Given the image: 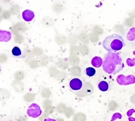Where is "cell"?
Wrapping results in <instances>:
<instances>
[{"label":"cell","mask_w":135,"mask_h":121,"mask_svg":"<svg viewBox=\"0 0 135 121\" xmlns=\"http://www.w3.org/2000/svg\"><path fill=\"white\" fill-rule=\"evenodd\" d=\"M91 63L93 66L95 67V68H98L102 65L103 61L101 57H95L91 59Z\"/></svg>","instance_id":"8"},{"label":"cell","mask_w":135,"mask_h":121,"mask_svg":"<svg viewBox=\"0 0 135 121\" xmlns=\"http://www.w3.org/2000/svg\"><path fill=\"white\" fill-rule=\"evenodd\" d=\"M22 17L25 21H31L35 17V14L33 11L30 10H25L22 13Z\"/></svg>","instance_id":"7"},{"label":"cell","mask_w":135,"mask_h":121,"mask_svg":"<svg viewBox=\"0 0 135 121\" xmlns=\"http://www.w3.org/2000/svg\"><path fill=\"white\" fill-rule=\"evenodd\" d=\"M98 87L99 90L102 92H106L109 90V85L107 81H101L98 83Z\"/></svg>","instance_id":"10"},{"label":"cell","mask_w":135,"mask_h":121,"mask_svg":"<svg viewBox=\"0 0 135 121\" xmlns=\"http://www.w3.org/2000/svg\"><path fill=\"white\" fill-rule=\"evenodd\" d=\"M116 80L119 85H128L135 83V77L132 75L127 76L123 75H120L117 77Z\"/></svg>","instance_id":"3"},{"label":"cell","mask_w":135,"mask_h":121,"mask_svg":"<svg viewBox=\"0 0 135 121\" xmlns=\"http://www.w3.org/2000/svg\"><path fill=\"white\" fill-rule=\"evenodd\" d=\"M121 117H122V115H121L120 113H115L114 115H113V117H112L111 121H115V120L117 118L121 119Z\"/></svg>","instance_id":"15"},{"label":"cell","mask_w":135,"mask_h":121,"mask_svg":"<svg viewBox=\"0 0 135 121\" xmlns=\"http://www.w3.org/2000/svg\"><path fill=\"white\" fill-rule=\"evenodd\" d=\"M125 46V41L118 34H112L105 38L102 46L108 52H117L121 50Z\"/></svg>","instance_id":"2"},{"label":"cell","mask_w":135,"mask_h":121,"mask_svg":"<svg viewBox=\"0 0 135 121\" xmlns=\"http://www.w3.org/2000/svg\"><path fill=\"white\" fill-rule=\"evenodd\" d=\"M44 121H56L55 119H52V118H46L45 119Z\"/></svg>","instance_id":"16"},{"label":"cell","mask_w":135,"mask_h":121,"mask_svg":"<svg viewBox=\"0 0 135 121\" xmlns=\"http://www.w3.org/2000/svg\"><path fill=\"white\" fill-rule=\"evenodd\" d=\"M41 113H42V111L40 109V107L36 103L31 104L28 107L27 111V115L30 117L33 118H36L38 117L41 115Z\"/></svg>","instance_id":"4"},{"label":"cell","mask_w":135,"mask_h":121,"mask_svg":"<svg viewBox=\"0 0 135 121\" xmlns=\"http://www.w3.org/2000/svg\"><path fill=\"white\" fill-rule=\"evenodd\" d=\"M127 39L130 42L135 40V27L131 28L127 34Z\"/></svg>","instance_id":"9"},{"label":"cell","mask_w":135,"mask_h":121,"mask_svg":"<svg viewBox=\"0 0 135 121\" xmlns=\"http://www.w3.org/2000/svg\"><path fill=\"white\" fill-rule=\"evenodd\" d=\"M124 68V63L120 53L109 52L104 57L102 68L109 75H115Z\"/></svg>","instance_id":"1"},{"label":"cell","mask_w":135,"mask_h":121,"mask_svg":"<svg viewBox=\"0 0 135 121\" xmlns=\"http://www.w3.org/2000/svg\"><path fill=\"white\" fill-rule=\"evenodd\" d=\"M85 73H86V75L88 76H89V77H93V76H94L95 75L96 71L95 69L93 68L89 67V68L86 69Z\"/></svg>","instance_id":"11"},{"label":"cell","mask_w":135,"mask_h":121,"mask_svg":"<svg viewBox=\"0 0 135 121\" xmlns=\"http://www.w3.org/2000/svg\"><path fill=\"white\" fill-rule=\"evenodd\" d=\"M70 87L74 91H79L82 88L83 83L81 80L78 78L72 79L70 82Z\"/></svg>","instance_id":"5"},{"label":"cell","mask_w":135,"mask_h":121,"mask_svg":"<svg viewBox=\"0 0 135 121\" xmlns=\"http://www.w3.org/2000/svg\"><path fill=\"white\" fill-rule=\"evenodd\" d=\"M12 35L10 32L6 31H0V40L1 42H7L11 40Z\"/></svg>","instance_id":"6"},{"label":"cell","mask_w":135,"mask_h":121,"mask_svg":"<svg viewBox=\"0 0 135 121\" xmlns=\"http://www.w3.org/2000/svg\"><path fill=\"white\" fill-rule=\"evenodd\" d=\"M12 54L15 57H20L22 54L20 49L17 46H16L14 47V48H13L12 50Z\"/></svg>","instance_id":"12"},{"label":"cell","mask_w":135,"mask_h":121,"mask_svg":"<svg viewBox=\"0 0 135 121\" xmlns=\"http://www.w3.org/2000/svg\"><path fill=\"white\" fill-rule=\"evenodd\" d=\"M135 112L134 109H131L127 112V115L128 117V119L129 121H135V115L134 113Z\"/></svg>","instance_id":"13"},{"label":"cell","mask_w":135,"mask_h":121,"mask_svg":"<svg viewBox=\"0 0 135 121\" xmlns=\"http://www.w3.org/2000/svg\"><path fill=\"white\" fill-rule=\"evenodd\" d=\"M133 54L134 55V58H128L126 60L127 65L129 67H133L135 65V50H134L133 52Z\"/></svg>","instance_id":"14"}]
</instances>
